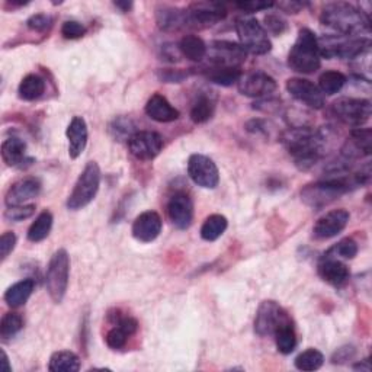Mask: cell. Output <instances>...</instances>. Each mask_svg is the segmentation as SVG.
Returning a JSON list of instances; mask_svg holds the SVG:
<instances>
[{
  "label": "cell",
  "instance_id": "obj_44",
  "mask_svg": "<svg viewBox=\"0 0 372 372\" xmlns=\"http://www.w3.org/2000/svg\"><path fill=\"white\" fill-rule=\"evenodd\" d=\"M18 243L16 234L12 232H6L0 237V258H2V262L8 259V256L15 251Z\"/></svg>",
  "mask_w": 372,
  "mask_h": 372
},
{
  "label": "cell",
  "instance_id": "obj_10",
  "mask_svg": "<svg viewBox=\"0 0 372 372\" xmlns=\"http://www.w3.org/2000/svg\"><path fill=\"white\" fill-rule=\"evenodd\" d=\"M188 175L192 182L204 189H215L220 184V172L212 159L204 155H192L188 160Z\"/></svg>",
  "mask_w": 372,
  "mask_h": 372
},
{
  "label": "cell",
  "instance_id": "obj_29",
  "mask_svg": "<svg viewBox=\"0 0 372 372\" xmlns=\"http://www.w3.org/2000/svg\"><path fill=\"white\" fill-rule=\"evenodd\" d=\"M48 369L52 372H78L80 369V358L71 351H59L49 358Z\"/></svg>",
  "mask_w": 372,
  "mask_h": 372
},
{
  "label": "cell",
  "instance_id": "obj_28",
  "mask_svg": "<svg viewBox=\"0 0 372 372\" xmlns=\"http://www.w3.org/2000/svg\"><path fill=\"white\" fill-rule=\"evenodd\" d=\"M45 92V80L38 74H28L25 76L18 88V95L22 101L32 102L40 99Z\"/></svg>",
  "mask_w": 372,
  "mask_h": 372
},
{
  "label": "cell",
  "instance_id": "obj_5",
  "mask_svg": "<svg viewBox=\"0 0 372 372\" xmlns=\"http://www.w3.org/2000/svg\"><path fill=\"white\" fill-rule=\"evenodd\" d=\"M99 186H101V167L96 162H89L67 198V208L79 211L88 207L97 195Z\"/></svg>",
  "mask_w": 372,
  "mask_h": 372
},
{
  "label": "cell",
  "instance_id": "obj_18",
  "mask_svg": "<svg viewBox=\"0 0 372 372\" xmlns=\"http://www.w3.org/2000/svg\"><path fill=\"white\" fill-rule=\"evenodd\" d=\"M162 227L163 221L159 212L144 211L134 220L131 233L134 239L141 243H152L160 236Z\"/></svg>",
  "mask_w": 372,
  "mask_h": 372
},
{
  "label": "cell",
  "instance_id": "obj_15",
  "mask_svg": "<svg viewBox=\"0 0 372 372\" xmlns=\"http://www.w3.org/2000/svg\"><path fill=\"white\" fill-rule=\"evenodd\" d=\"M349 212L340 208V210H332L321 215L313 227V237L316 240H330L340 234L349 222Z\"/></svg>",
  "mask_w": 372,
  "mask_h": 372
},
{
  "label": "cell",
  "instance_id": "obj_49",
  "mask_svg": "<svg viewBox=\"0 0 372 372\" xmlns=\"http://www.w3.org/2000/svg\"><path fill=\"white\" fill-rule=\"evenodd\" d=\"M275 6H278L285 13L295 15V13H299L304 8V4H300V2H281V4H275Z\"/></svg>",
  "mask_w": 372,
  "mask_h": 372
},
{
  "label": "cell",
  "instance_id": "obj_43",
  "mask_svg": "<svg viewBox=\"0 0 372 372\" xmlns=\"http://www.w3.org/2000/svg\"><path fill=\"white\" fill-rule=\"evenodd\" d=\"M265 30L266 32H270V34H274V35H282L287 28H288V25L287 22L278 16V15H274V13H270V15H266L265 16Z\"/></svg>",
  "mask_w": 372,
  "mask_h": 372
},
{
  "label": "cell",
  "instance_id": "obj_16",
  "mask_svg": "<svg viewBox=\"0 0 372 372\" xmlns=\"http://www.w3.org/2000/svg\"><path fill=\"white\" fill-rule=\"evenodd\" d=\"M167 217L178 230H186L193 221V203L185 192H176L167 203Z\"/></svg>",
  "mask_w": 372,
  "mask_h": 372
},
{
  "label": "cell",
  "instance_id": "obj_40",
  "mask_svg": "<svg viewBox=\"0 0 372 372\" xmlns=\"http://www.w3.org/2000/svg\"><path fill=\"white\" fill-rule=\"evenodd\" d=\"M112 326L114 328L109 329L107 336H105V342L108 344V348H111L114 351H121L124 346L127 344L130 335L124 329H121L119 326H115V325H112Z\"/></svg>",
  "mask_w": 372,
  "mask_h": 372
},
{
  "label": "cell",
  "instance_id": "obj_1",
  "mask_svg": "<svg viewBox=\"0 0 372 372\" xmlns=\"http://www.w3.org/2000/svg\"><path fill=\"white\" fill-rule=\"evenodd\" d=\"M325 140L323 133L310 127H291L281 134V143L301 170L311 169L321 159Z\"/></svg>",
  "mask_w": 372,
  "mask_h": 372
},
{
  "label": "cell",
  "instance_id": "obj_21",
  "mask_svg": "<svg viewBox=\"0 0 372 372\" xmlns=\"http://www.w3.org/2000/svg\"><path fill=\"white\" fill-rule=\"evenodd\" d=\"M66 137L68 140V156L70 159H78L85 152L89 140L88 124L83 116H73L66 130Z\"/></svg>",
  "mask_w": 372,
  "mask_h": 372
},
{
  "label": "cell",
  "instance_id": "obj_35",
  "mask_svg": "<svg viewBox=\"0 0 372 372\" xmlns=\"http://www.w3.org/2000/svg\"><path fill=\"white\" fill-rule=\"evenodd\" d=\"M275 344L280 354L282 355H289L295 351L296 348V333L292 326V321L282 325L275 333Z\"/></svg>",
  "mask_w": 372,
  "mask_h": 372
},
{
  "label": "cell",
  "instance_id": "obj_22",
  "mask_svg": "<svg viewBox=\"0 0 372 372\" xmlns=\"http://www.w3.org/2000/svg\"><path fill=\"white\" fill-rule=\"evenodd\" d=\"M318 275L325 282L332 287L340 288L349 281L351 272L340 259L336 258H323L318 263Z\"/></svg>",
  "mask_w": 372,
  "mask_h": 372
},
{
  "label": "cell",
  "instance_id": "obj_34",
  "mask_svg": "<svg viewBox=\"0 0 372 372\" xmlns=\"http://www.w3.org/2000/svg\"><path fill=\"white\" fill-rule=\"evenodd\" d=\"M215 112V102L208 95H200L191 108V119L195 124L208 122Z\"/></svg>",
  "mask_w": 372,
  "mask_h": 372
},
{
  "label": "cell",
  "instance_id": "obj_24",
  "mask_svg": "<svg viewBox=\"0 0 372 372\" xmlns=\"http://www.w3.org/2000/svg\"><path fill=\"white\" fill-rule=\"evenodd\" d=\"M156 19L160 30L178 31L186 27V11L173 6H160L156 11Z\"/></svg>",
  "mask_w": 372,
  "mask_h": 372
},
{
  "label": "cell",
  "instance_id": "obj_30",
  "mask_svg": "<svg viewBox=\"0 0 372 372\" xmlns=\"http://www.w3.org/2000/svg\"><path fill=\"white\" fill-rule=\"evenodd\" d=\"M241 76H243V73L240 67L214 66L211 70L207 71L208 80L218 86H233L234 83H239Z\"/></svg>",
  "mask_w": 372,
  "mask_h": 372
},
{
  "label": "cell",
  "instance_id": "obj_48",
  "mask_svg": "<svg viewBox=\"0 0 372 372\" xmlns=\"http://www.w3.org/2000/svg\"><path fill=\"white\" fill-rule=\"evenodd\" d=\"M354 356H355V348H354V346H342V348H339L333 354L332 362L342 365V364H346L348 361L354 359Z\"/></svg>",
  "mask_w": 372,
  "mask_h": 372
},
{
  "label": "cell",
  "instance_id": "obj_9",
  "mask_svg": "<svg viewBox=\"0 0 372 372\" xmlns=\"http://www.w3.org/2000/svg\"><path fill=\"white\" fill-rule=\"evenodd\" d=\"M288 321H291L289 316L277 301L266 300L258 308L255 317V332L260 337L274 336V333Z\"/></svg>",
  "mask_w": 372,
  "mask_h": 372
},
{
  "label": "cell",
  "instance_id": "obj_27",
  "mask_svg": "<svg viewBox=\"0 0 372 372\" xmlns=\"http://www.w3.org/2000/svg\"><path fill=\"white\" fill-rule=\"evenodd\" d=\"M178 48H179L182 57L191 61H196V63L203 61L208 54L207 44L204 42L201 37H198V35H185L181 40Z\"/></svg>",
  "mask_w": 372,
  "mask_h": 372
},
{
  "label": "cell",
  "instance_id": "obj_13",
  "mask_svg": "<svg viewBox=\"0 0 372 372\" xmlns=\"http://www.w3.org/2000/svg\"><path fill=\"white\" fill-rule=\"evenodd\" d=\"M288 93L300 104L311 109H323L326 105V96L321 93L320 88L308 79L291 78L285 85Z\"/></svg>",
  "mask_w": 372,
  "mask_h": 372
},
{
  "label": "cell",
  "instance_id": "obj_6",
  "mask_svg": "<svg viewBox=\"0 0 372 372\" xmlns=\"http://www.w3.org/2000/svg\"><path fill=\"white\" fill-rule=\"evenodd\" d=\"M70 278V256L66 249H59L49 259L47 274H45V288L56 304H60L67 294Z\"/></svg>",
  "mask_w": 372,
  "mask_h": 372
},
{
  "label": "cell",
  "instance_id": "obj_12",
  "mask_svg": "<svg viewBox=\"0 0 372 372\" xmlns=\"http://www.w3.org/2000/svg\"><path fill=\"white\" fill-rule=\"evenodd\" d=\"M130 153L141 162L156 159L164 147L163 137L156 131H137L127 141Z\"/></svg>",
  "mask_w": 372,
  "mask_h": 372
},
{
  "label": "cell",
  "instance_id": "obj_3",
  "mask_svg": "<svg viewBox=\"0 0 372 372\" xmlns=\"http://www.w3.org/2000/svg\"><path fill=\"white\" fill-rule=\"evenodd\" d=\"M288 66L301 74L316 73L321 67L318 38L311 30L303 28L299 31V37L289 49Z\"/></svg>",
  "mask_w": 372,
  "mask_h": 372
},
{
  "label": "cell",
  "instance_id": "obj_19",
  "mask_svg": "<svg viewBox=\"0 0 372 372\" xmlns=\"http://www.w3.org/2000/svg\"><path fill=\"white\" fill-rule=\"evenodd\" d=\"M372 150V131L371 128H354L351 138L344 143L342 148V157L346 160H355L368 157Z\"/></svg>",
  "mask_w": 372,
  "mask_h": 372
},
{
  "label": "cell",
  "instance_id": "obj_42",
  "mask_svg": "<svg viewBox=\"0 0 372 372\" xmlns=\"http://www.w3.org/2000/svg\"><path fill=\"white\" fill-rule=\"evenodd\" d=\"M86 34V27L78 20H66L61 27V35L66 40H79Z\"/></svg>",
  "mask_w": 372,
  "mask_h": 372
},
{
  "label": "cell",
  "instance_id": "obj_32",
  "mask_svg": "<svg viewBox=\"0 0 372 372\" xmlns=\"http://www.w3.org/2000/svg\"><path fill=\"white\" fill-rule=\"evenodd\" d=\"M227 227H229V221L224 215L212 214L207 217V220L204 221V224L201 227V237L205 241H215L226 233Z\"/></svg>",
  "mask_w": 372,
  "mask_h": 372
},
{
  "label": "cell",
  "instance_id": "obj_36",
  "mask_svg": "<svg viewBox=\"0 0 372 372\" xmlns=\"http://www.w3.org/2000/svg\"><path fill=\"white\" fill-rule=\"evenodd\" d=\"M294 364H295V368L300 369V371H307V372L317 371L323 366L325 355L317 349L310 348V349L301 352L299 356H296Z\"/></svg>",
  "mask_w": 372,
  "mask_h": 372
},
{
  "label": "cell",
  "instance_id": "obj_37",
  "mask_svg": "<svg viewBox=\"0 0 372 372\" xmlns=\"http://www.w3.org/2000/svg\"><path fill=\"white\" fill-rule=\"evenodd\" d=\"M23 329V318L18 313H6L0 321V336L4 340L15 337Z\"/></svg>",
  "mask_w": 372,
  "mask_h": 372
},
{
  "label": "cell",
  "instance_id": "obj_47",
  "mask_svg": "<svg viewBox=\"0 0 372 372\" xmlns=\"http://www.w3.org/2000/svg\"><path fill=\"white\" fill-rule=\"evenodd\" d=\"M234 6L237 9L246 12V13H253V12L268 11L270 8H274L275 4H272V2H260V0H251V2H239Z\"/></svg>",
  "mask_w": 372,
  "mask_h": 372
},
{
  "label": "cell",
  "instance_id": "obj_52",
  "mask_svg": "<svg viewBox=\"0 0 372 372\" xmlns=\"http://www.w3.org/2000/svg\"><path fill=\"white\" fill-rule=\"evenodd\" d=\"M354 369L356 371H371V365H369V359H364L362 362H358L354 365Z\"/></svg>",
  "mask_w": 372,
  "mask_h": 372
},
{
  "label": "cell",
  "instance_id": "obj_31",
  "mask_svg": "<svg viewBox=\"0 0 372 372\" xmlns=\"http://www.w3.org/2000/svg\"><path fill=\"white\" fill-rule=\"evenodd\" d=\"M53 214L49 211H42L37 218L35 221L31 224V227L28 229V233H27V237L30 241L32 243H40L42 240H45L49 233H52V229H53Z\"/></svg>",
  "mask_w": 372,
  "mask_h": 372
},
{
  "label": "cell",
  "instance_id": "obj_2",
  "mask_svg": "<svg viewBox=\"0 0 372 372\" xmlns=\"http://www.w3.org/2000/svg\"><path fill=\"white\" fill-rule=\"evenodd\" d=\"M320 22L339 37L355 38L368 34L371 30L369 16L362 9L346 2L328 4L321 9Z\"/></svg>",
  "mask_w": 372,
  "mask_h": 372
},
{
  "label": "cell",
  "instance_id": "obj_26",
  "mask_svg": "<svg viewBox=\"0 0 372 372\" xmlns=\"http://www.w3.org/2000/svg\"><path fill=\"white\" fill-rule=\"evenodd\" d=\"M34 289H35V281L31 278L15 282L5 292V301L12 308L22 307L31 299Z\"/></svg>",
  "mask_w": 372,
  "mask_h": 372
},
{
  "label": "cell",
  "instance_id": "obj_39",
  "mask_svg": "<svg viewBox=\"0 0 372 372\" xmlns=\"http://www.w3.org/2000/svg\"><path fill=\"white\" fill-rule=\"evenodd\" d=\"M134 128L136 127H134V124H133V121L130 118L128 119L127 118H116V119H114L111 122L109 133L118 141H121V140H127L128 141L130 137L134 133H137Z\"/></svg>",
  "mask_w": 372,
  "mask_h": 372
},
{
  "label": "cell",
  "instance_id": "obj_4",
  "mask_svg": "<svg viewBox=\"0 0 372 372\" xmlns=\"http://www.w3.org/2000/svg\"><path fill=\"white\" fill-rule=\"evenodd\" d=\"M371 48V40L366 37H339L326 35L318 40V49L321 59L355 60L365 56Z\"/></svg>",
  "mask_w": 372,
  "mask_h": 372
},
{
  "label": "cell",
  "instance_id": "obj_50",
  "mask_svg": "<svg viewBox=\"0 0 372 372\" xmlns=\"http://www.w3.org/2000/svg\"><path fill=\"white\" fill-rule=\"evenodd\" d=\"M114 6L116 9H119L122 13H127L133 9V2H115Z\"/></svg>",
  "mask_w": 372,
  "mask_h": 372
},
{
  "label": "cell",
  "instance_id": "obj_25",
  "mask_svg": "<svg viewBox=\"0 0 372 372\" xmlns=\"http://www.w3.org/2000/svg\"><path fill=\"white\" fill-rule=\"evenodd\" d=\"M2 159L9 167H22L27 162V144L18 137H9L2 143Z\"/></svg>",
  "mask_w": 372,
  "mask_h": 372
},
{
  "label": "cell",
  "instance_id": "obj_20",
  "mask_svg": "<svg viewBox=\"0 0 372 372\" xmlns=\"http://www.w3.org/2000/svg\"><path fill=\"white\" fill-rule=\"evenodd\" d=\"M41 192V182L37 178H23L15 182L5 198L6 207L27 205L28 201L34 200Z\"/></svg>",
  "mask_w": 372,
  "mask_h": 372
},
{
  "label": "cell",
  "instance_id": "obj_45",
  "mask_svg": "<svg viewBox=\"0 0 372 372\" xmlns=\"http://www.w3.org/2000/svg\"><path fill=\"white\" fill-rule=\"evenodd\" d=\"M27 27L31 30V31H35V32H44L47 31L49 27H52V18L44 15V13H37V15H32L28 20H27Z\"/></svg>",
  "mask_w": 372,
  "mask_h": 372
},
{
  "label": "cell",
  "instance_id": "obj_8",
  "mask_svg": "<svg viewBox=\"0 0 372 372\" xmlns=\"http://www.w3.org/2000/svg\"><path fill=\"white\" fill-rule=\"evenodd\" d=\"M371 102L362 97H340L330 107V114L344 126L364 127L371 118Z\"/></svg>",
  "mask_w": 372,
  "mask_h": 372
},
{
  "label": "cell",
  "instance_id": "obj_33",
  "mask_svg": "<svg viewBox=\"0 0 372 372\" xmlns=\"http://www.w3.org/2000/svg\"><path fill=\"white\" fill-rule=\"evenodd\" d=\"M346 82H348V79H346L343 73L337 70H328L320 76L317 86L325 96H333L343 89Z\"/></svg>",
  "mask_w": 372,
  "mask_h": 372
},
{
  "label": "cell",
  "instance_id": "obj_51",
  "mask_svg": "<svg viewBox=\"0 0 372 372\" xmlns=\"http://www.w3.org/2000/svg\"><path fill=\"white\" fill-rule=\"evenodd\" d=\"M2 371L4 372H11L12 366L9 365V358L6 355V352L2 349Z\"/></svg>",
  "mask_w": 372,
  "mask_h": 372
},
{
  "label": "cell",
  "instance_id": "obj_11",
  "mask_svg": "<svg viewBox=\"0 0 372 372\" xmlns=\"http://www.w3.org/2000/svg\"><path fill=\"white\" fill-rule=\"evenodd\" d=\"M186 11V27L208 28L227 16L226 8L214 2H196Z\"/></svg>",
  "mask_w": 372,
  "mask_h": 372
},
{
  "label": "cell",
  "instance_id": "obj_38",
  "mask_svg": "<svg viewBox=\"0 0 372 372\" xmlns=\"http://www.w3.org/2000/svg\"><path fill=\"white\" fill-rule=\"evenodd\" d=\"M358 255V243L354 239L346 237L335 244L332 249L326 253V258H336V259H346L351 260Z\"/></svg>",
  "mask_w": 372,
  "mask_h": 372
},
{
  "label": "cell",
  "instance_id": "obj_46",
  "mask_svg": "<svg viewBox=\"0 0 372 372\" xmlns=\"http://www.w3.org/2000/svg\"><path fill=\"white\" fill-rule=\"evenodd\" d=\"M157 76L164 83H181L188 78V71L166 68V70H159Z\"/></svg>",
  "mask_w": 372,
  "mask_h": 372
},
{
  "label": "cell",
  "instance_id": "obj_23",
  "mask_svg": "<svg viewBox=\"0 0 372 372\" xmlns=\"http://www.w3.org/2000/svg\"><path fill=\"white\" fill-rule=\"evenodd\" d=\"M144 111L148 118L162 124L178 121L181 116V112L160 93H155L150 99H148Z\"/></svg>",
  "mask_w": 372,
  "mask_h": 372
},
{
  "label": "cell",
  "instance_id": "obj_41",
  "mask_svg": "<svg viewBox=\"0 0 372 372\" xmlns=\"http://www.w3.org/2000/svg\"><path fill=\"white\" fill-rule=\"evenodd\" d=\"M35 212V205L34 204H27V205H18V207H8L5 217L9 221H23L27 218H31Z\"/></svg>",
  "mask_w": 372,
  "mask_h": 372
},
{
  "label": "cell",
  "instance_id": "obj_17",
  "mask_svg": "<svg viewBox=\"0 0 372 372\" xmlns=\"http://www.w3.org/2000/svg\"><path fill=\"white\" fill-rule=\"evenodd\" d=\"M210 49L212 52L214 66L222 67H240L246 61V52L240 44L232 41H214L211 42Z\"/></svg>",
  "mask_w": 372,
  "mask_h": 372
},
{
  "label": "cell",
  "instance_id": "obj_7",
  "mask_svg": "<svg viewBox=\"0 0 372 372\" xmlns=\"http://www.w3.org/2000/svg\"><path fill=\"white\" fill-rule=\"evenodd\" d=\"M236 32L240 45L246 53H251L253 56H265L270 52V38L258 19L239 18L236 20Z\"/></svg>",
  "mask_w": 372,
  "mask_h": 372
},
{
  "label": "cell",
  "instance_id": "obj_14",
  "mask_svg": "<svg viewBox=\"0 0 372 372\" xmlns=\"http://www.w3.org/2000/svg\"><path fill=\"white\" fill-rule=\"evenodd\" d=\"M239 92L247 97L265 99L275 93L278 85L277 80L265 71H252L243 74L237 83Z\"/></svg>",
  "mask_w": 372,
  "mask_h": 372
}]
</instances>
